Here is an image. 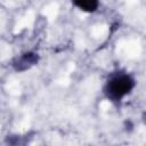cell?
Listing matches in <instances>:
<instances>
[{
	"mask_svg": "<svg viewBox=\"0 0 146 146\" xmlns=\"http://www.w3.org/2000/svg\"><path fill=\"white\" fill-rule=\"evenodd\" d=\"M135 88V80L128 73H114L106 81L104 94L107 99L112 102H121Z\"/></svg>",
	"mask_w": 146,
	"mask_h": 146,
	"instance_id": "6da1fadb",
	"label": "cell"
},
{
	"mask_svg": "<svg viewBox=\"0 0 146 146\" xmlns=\"http://www.w3.org/2000/svg\"><path fill=\"white\" fill-rule=\"evenodd\" d=\"M39 60V57L34 52H25L23 55H21L19 57H17L14 62H13V66L16 71H26L27 68H30L31 66L35 65Z\"/></svg>",
	"mask_w": 146,
	"mask_h": 146,
	"instance_id": "7a4b0ae2",
	"label": "cell"
},
{
	"mask_svg": "<svg viewBox=\"0 0 146 146\" xmlns=\"http://www.w3.org/2000/svg\"><path fill=\"white\" fill-rule=\"evenodd\" d=\"M72 1L75 7H78L80 10L86 13H94L99 6V0H72Z\"/></svg>",
	"mask_w": 146,
	"mask_h": 146,
	"instance_id": "3957f363",
	"label": "cell"
}]
</instances>
